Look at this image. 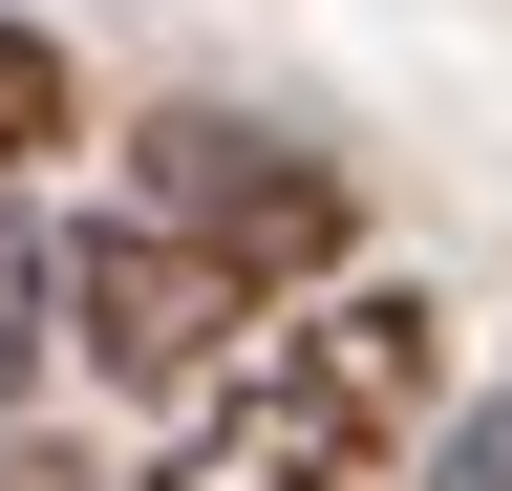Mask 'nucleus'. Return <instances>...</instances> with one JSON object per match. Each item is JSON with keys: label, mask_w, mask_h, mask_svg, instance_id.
Listing matches in <instances>:
<instances>
[{"label": "nucleus", "mask_w": 512, "mask_h": 491, "mask_svg": "<svg viewBox=\"0 0 512 491\" xmlns=\"http://www.w3.org/2000/svg\"><path fill=\"white\" fill-rule=\"evenodd\" d=\"M22 363H43V257H0V406H22Z\"/></svg>", "instance_id": "423d86ee"}, {"label": "nucleus", "mask_w": 512, "mask_h": 491, "mask_svg": "<svg viewBox=\"0 0 512 491\" xmlns=\"http://www.w3.org/2000/svg\"><path fill=\"white\" fill-rule=\"evenodd\" d=\"M256 299L235 257H192L171 214H86L43 257V342H86V385H214V363H256Z\"/></svg>", "instance_id": "f03ea898"}, {"label": "nucleus", "mask_w": 512, "mask_h": 491, "mask_svg": "<svg viewBox=\"0 0 512 491\" xmlns=\"http://www.w3.org/2000/svg\"><path fill=\"white\" fill-rule=\"evenodd\" d=\"M427 491H512V385H491L470 427H427Z\"/></svg>", "instance_id": "39448f33"}, {"label": "nucleus", "mask_w": 512, "mask_h": 491, "mask_svg": "<svg viewBox=\"0 0 512 491\" xmlns=\"http://www.w3.org/2000/svg\"><path fill=\"white\" fill-rule=\"evenodd\" d=\"M448 406V299L427 278H320L256 321V363L192 406V449L150 491H406Z\"/></svg>", "instance_id": "f257e3e1"}, {"label": "nucleus", "mask_w": 512, "mask_h": 491, "mask_svg": "<svg viewBox=\"0 0 512 491\" xmlns=\"http://www.w3.org/2000/svg\"><path fill=\"white\" fill-rule=\"evenodd\" d=\"M43 150H64V43H43V22H0V193H22Z\"/></svg>", "instance_id": "20e7f679"}, {"label": "nucleus", "mask_w": 512, "mask_h": 491, "mask_svg": "<svg viewBox=\"0 0 512 491\" xmlns=\"http://www.w3.org/2000/svg\"><path fill=\"white\" fill-rule=\"evenodd\" d=\"M0 491H107V470H64V449H0Z\"/></svg>", "instance_id": "0eeeda50"}, {"label": "nucleus", "mask_w": 512, "mask_h": 491, "mask_svg": "<svg viewBox=\"0 0 512 491\" xmlns=\"http://www.w3.org/2000/svg\"><path fill=\"white\" fill-rule=\"evenodd\" d=\"M128 214H171L192 257H235L256 299H320V278H342V171L278 150V129H235V107H171V129L128 150Z\"/></svg>", "instance_id": "7ed1b4c3"}]
</instances>
